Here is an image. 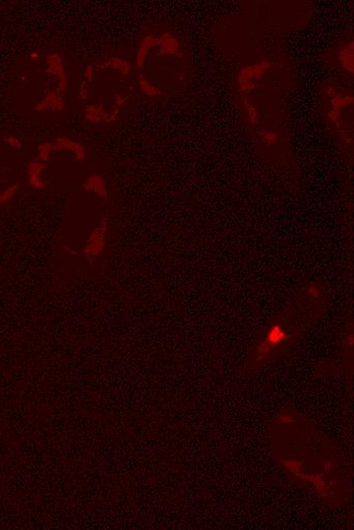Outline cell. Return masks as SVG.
<instances>
[{"label": "cell", "instance_id": "6da1fadb", "mask_svg": "<svg viewBox=\"0 0 354 530\" xmlns=\"http://www.w3.org/2000/svg\"><path fill=\"white\" fill-rule=\"evenodd\" d=\"M293 329L282 319L271 322L254 350V363H265L289 347L293 341Z\"/></svg>", "mask_w": 354, "mask_h": 530}, {"label": "cell", "instance_id": "7a4b0ae2", "mask_svg": "<svg viewBox=\"0 0 354 530\" xmlns=\"http://www.w3.org/2000/svg\"><path fill=\"white\" fill-rule=\"evenodd\" d=\"M104 225H105V222L103 223V221H102L100 227H98L95 231H93V233L89 238V244L85 248L86 255L94 256V255H98L99 253H101L103 251L104 240H105V237H104L105 228H103Z\"/></svg>", "mask_w": 354, "mask_h": 530}, {"label": "cell", "instance_id": "3957f363", "mask_svg": "<svg viewBox=\"0 0 354 530\" xmlns=\"http://www.w3.org/2000/svg\"><path fill=\"white\" fill-rule=\"evenodd\" d=\"M43 168L44 166L37 162H33L29 165V181L30 184L35 188H42L44 186L40 179V173Z\"/></svg>", "mask_w": 354, "mask_h": 530}, {"label": "cell", "instance_id": "277c9868", "mask_svg": "<svg viewBox=\"0 0 354 530\" xmlns=\"http://www.w3.org/2000/svg\"><path fill=\"white\" fill-rule=\"evenodd\" d=\"M19 189V185H14L8 188L4 193H0V204H5L12 199V197L16 194Z\"/></svg>", "mask_w": 354, "mask_h": 530}, {"label": "cell", "instance_id": "5b68a950", "mask_svg": "<svg viewBox=\"0 0 354 530\" xmlns=\"http://www.w3.org/2000/svg\"><path fill=\"white\" fill-rule=\"evenodd\" d=\"M6 141L11 145V146H14L16 148H20L22 146V144L20 143V141L16 138V137H13V136H10L8 138H6Z\"/></svg>", "mask_w": 354, "mask_h": 530}]
</instances>
